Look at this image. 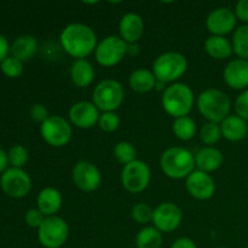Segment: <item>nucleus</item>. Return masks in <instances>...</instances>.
I'll list each match as a JSON object with an SVG mask.
<instances>
[{
	"mask_svg": "<svg viewBox=\"0 0 248 248\" xmlns=\"http://www.w3.org/2000/svg\"><path fill=\"white\" fill-rule=\"evenodd\" d=\"M60 40L63 50L77 60H85L94 52L98 45L93 29L79 22L70 23L63 28Z\"/></svg>",
	"mask_w": 248,
	"mask_h": 248,
	"instance_id": "1",
	"label": "nucleus"
},
{
	"mask_svg": "<svg viewBox=\"0 0 248 248\" xmlns=\"http://www.w3.org/2000/svg\"><path fill=\"white\" fill-rule=\"evenodd\" d=\"M160 167L170 178H186L191 172L195 171V155L186 148L171 147L162 153Z\"/></svg>",
	"mask_w": 248,
	"mask_h": 248,
	"instance_id": "2",
	"label": "nucleus"
},
{
	"mask_svg": "<svg viewBox=\"0 0 248 248\" xmlns=\"http://www.w3.org/2000/svg\"><path fill=\"white\" fill-rule=\"evenodd\" d=\"M198 109L210 123L220 124L230 115L232 101L225 92L218 89H207L198 97Z\"/></svg>",
	"mask_w": 248,
	"mask_h": 248,
	"instance_id": "3",
	"label": "nucleus"
},
{
	"mask_svg": "<svg viewBox=\"0 0 248 248\" xmlns=\"http://www.w3.org/2000/svg\"><path fill=\"white\" fill-rule=\"evenodd\" d=\"M195 102V96L190 87L183 82H174L165 89L162 94V108L172 118L188 116Z\"/></svg>",
	"mask_w": 248,
	"mask_h": 248,
	"instance_id": "4",
	"label": "nucleus"
},
{
	"mask_svg": "<svg viewBox=\"0 0 248 248\" xmlns=\"http://www.w3.org/2000/svg\"><path fill=\"white\" fill-rule=\"evenodd\" d=\"M186 69H188V61L186 56L174 51L161 53L153 63V73L155 78L157 81L164 84L166 82L174 84V81L183 77Z\"/></svg>",
	"mask_w": 248,
	"mask_h": 248,
	"instance_id": "5",
	"label": "nucleus"
},
{
	"mask_svg": "<svg viewBox=\"0 0 248 248\" xmlns=\"http://www.w3.org/2000/svg\"><path fill=\"white\" fill-rule=\"evenodd\" d=\"M125 92L123 85L114 79L102 80L92 92V102L103 113L115 111L123 104Z\"/></svg>",
	"mask_w": 248,
	"mask_h": 248,
	"instance_id": "6",
	"label": "nucleus"
},
{
	"mask_svg": "<svg viewBox=\"0 0 248 248\" xmlns=\"http://www.w3.org/2000/svg\"><path fill=\"white\" fill-rule=\"evenodd\" d=\"M68 236V223L58 216L46 217L38 229L39 242L45 248H61L67 242Z\"/></svg>",
	"mask_w": 248,
	"mask_h": 248,
	"instance_id": "7",
	"label": "nucleus"
},
{
	"mask_svg": "<svg viewBox=\"0 0 248 248\" xmlns=\"http://www.w3.org/2000/svg\"><path fill=\"white\" fill-rule=\"evenodd\" d=\"M40 135L51 147H64L72 140V126L61 115H51L41 124Z\"/></svg>",
	"mask_w": 248,
	"mask_h": 248,
	"instance_id": "8",
	"label": "nucleus"
},
{
	"mask_svg": "<svg viewBox=\"0 0 248 248\" xmlns=\"http://www.w3.org/2000/svg\"><path fill=\"white\" fill-rule=\"evenodd\" d=\"M128 51V44L120 36L109 35L99 41L94 50L96 61L103 67H114L124 60Z\"/></svg>",
	"mask_w": 248,
	"mask_h": 248,
	"instance_id": "9",
	"label": "nucleus"
},
{
	"mask_svg": "<svg viewBox=\"0 0 248 248\" xmlns=\"http://www.w3.org/2000/svg\"><path fill=\"white\" fill-rule=\"evenodd\" d=\"M150 169L142 160H135L124 166L121 172V184L128 193H142L150 183Z\"/></svg>",
	"mask_w": 248,
	"mask_h": 248,
	"instance_id": "10",
	"label": "nucleus"
},
{
	"mask_svg": "<svg viewBox=\"0 0 248 248\" xmlns=\"http://www.w3.org/2000/svg\"><path fill=\"white\" fill-rule=\"evenodd\" d=\"M0 186L10 198L21 199L31 191V179L22 169L10 167L0 177Z\"/></svg>",
	"mask_w": 248,
	"mask_h": 248,
	"instance_id": "11",
	"label": "nucleus"
},
{
	"mask_svg": "<svg viewBox=\"0 0 248 248\" xmlns=\"http://www.w3.org/2000/svg\"><path fill=\"white\" fill-rule=\"evenodd\" d=\"M72 178L75 186L85 193H92L97 190L102 183L101 171L93 162L87 160H81L74 165Z\"/></svg>",
	"mask_w": 248,
	"mask_h": 248,
	"instance_id": "12",
	"label": "nucleus"
},
{
	"mask_svg": "<svg viewBox=\"0 0 248 248\" xmlns=\"http://www.w3.org/2000/svg\"><path fill=\"white\" fill-rule=\"evenodd\" d=\"M237 17L232 7L220 6L212 10L206 18V27L212 35L225 36L235 31Z\"/></svg>",
	"mask_w": 248,
	"mask_h": 248,
	"instance_id": "13",
	"label": "nucleus"
},
{
	"mask_svg": "<svg viewBox=\"0 0 248 248\" xmlns=\"http://www.w3.org/2000/svg\"><path fill=\"white\" fill-rule=\"evenodd\" d=\"M183 220V212L181 207L173 202H164L154 210L153 223L161 232H174Z\"/></svg>",
	"mask_w": 248,
	"mask_h": 248,
	"instance_id": "14",
	"label": "nucleus"
},
{
	"mask_svg": "<svg viewBox=\"0 0 248 248\" xmlns=\"http://www.w3.org/2000/svg\"><path fill=\"white\" fill-rule=\"evenodd\" d=\"M186 188L193 198L208 200L215 195L216 183L210 173L195 170L186 178Z\"/></svg>",
	"mask_w": 248,
	"mask_h": 248,
	"instance_id": "15",
	"label": "nucleus"
},
{
	"mask_svg": "<svg viewBox=\"0 0 248 248\" xmlns=\"http://www.w3.org/2000/svg\"><path fill=\"white\" fill-rule=\"evenodd\" d=\"M99 109L93 102L80 101L73 104L69 109V120L79 128H91L99 120Z\"/></svg>",
	"mask_w": 248,
	"mask_h": 248,
	"instance_id": "16",
	"label": "nucleus"
},
{
	"mask_svg": "<svg viewBox=\"0 0 248 248\" xmlns=\"http://www.w3.org/2000/svg\"><path fill=\"white\" fill-rule=\"evenodd\" d=\"M225 84L234 90L248 89V61L242 58L232 60L224 68L223 72Z\"/></svg>",
	"mask_w": 248,
	"mask_h": 248,
	"instance_id": "17",
	"label": "nucleus"
},
{
	"mask_svg": "<svg viewBox=\"0 0 248 248\" xmlns=\"http://www.w3.org/2000/svg\"><path fill=\"white\" fill-rule=\"evenodd\" d=\"M120 38L127 44H136L144 33V21L142 16L136 12L124 15L119 23Z\"/></svg>",
	"mask_w": 248,
	"mask_h": 248,
	"instance_id": "18",
	"label": "nucleus"
},
{
	"mask_svg": "<svg viewBox=\"0 0 248 248\" xmlns=\"http://www.w3.org/2000/svg\"><path fill=\"white\" fill-rule=\"evenodd\" d=\"M220 130L225 140L230 142H240L247 136L248 123L236 114H230L220 123Z\"/></svg>",
	"mask_w": 248,
	"mask_h": 248,
	"instance_id": "19",
	"label": "nucleus"
},
{
	"mask_svg": "<svg viewBox=\"0 0 248 248\" xmlns=\"http://www.w3.org/2000/svg\"><path fill=\"white\" fill-rule=\"evenodd\" d=\"M62 194L53 186L44 188L36 198L38 208L44 213L45 217L56 216V213L62 207Z\"/></svg>",
	"mask_w": 248,
	"mask_h": 248,
	"instance_id": "20",
	"label": "nucleus"
},
{
	"mask_svg": "<svg viewBox=\"0 0 248 248\" xmlns=\"http://www.w3.org/2000/svg\"><path fill=\"white\" fill-rule=\"evenodd\" d=\"M223 154L215 147H205L195 154V166L199 171L211 173L223 165Z\"/></svg>",
	"mask_w": 248,
	"mask_h": 248,
	"instance_id": "21",
	"label": "nucleus"
},
{
	"mask_svg": "<svg viewBox=\"0 0 248 248\" xmlns=\"http://www.w3.org/2000/svg\"><path fill=\"white\" fill-rule=\"evenodd\" d=\"M36 51H38V41L33 35H29V34L18 36L10 47L12 57L17 58L21 62H27L33 58Z\"/></svg>",
	"mask_w": 248,
	"mask_h": 248,
	"instance_id": "22",
	"label": "nucleus"
},
{
	"mask_svg": "<svg viewBox=\"0 0 248 248\" xmlns=\"http://www.w3.org/2000/svg\"><path fill=\"white\" fill-rule=\"evenodd\" d=\"M128 84L133 91L138 93H147L156 87L157 80L154 73L145 68H138L131 73L128 78Z\"/></svg>",
	"mask_w": 248,
	"mask_h": 248,
	"instance_id": "23",
	"label": "nucleus"
},
{
	"mask_svg": "<svg viewBox=\"0 0 248 248\" xmlns=\"http://www.w3.org/2000/svg\"><path fill=\"white\" fill-rule=\"evenodd\" d=\"M70 79L78 87H87L94 80V68L87 60H75L70 67Z\"/></svg>",
	"mask_w": 248,
	"mask_h": 248,
	"instance_id": "24",
	"label": "nucleus"
},
{
	"mask_svg": "<svg viewBox=\"0 0 248 248\" xmlns=\"http://www.w3.org/2000/svg\"><path fill=\"white\" fill-rule=\"evenodd\" d=\"M205 50L215 60H225L234 53L232 41L225 36L218 35H211L206 39Z\"/></svg>",
	"mask_w": 248,
	"mask_h": 248,
	"instance_id": "25",
	"label": "nucleus"
},
{
	"mask_svg": "<svg viewBox=\"0 0 248 248\" xmlns=\"http://www.w3.org/2000/svg\"><path fill=\"white\" fill-rule=\"evenodd\" d=\"M162 232L155 227H144L136 236L137 248H161Z\"/></svg>",
	"mask_w": 248,
	"mask_h": 248,
	"instance_id": "26",
	"label": "nucleus"
},
{
	"mask_svg": "<svg viewBox=\"0 0 248 248\" xmlns=\"http://www.w3.org/2000/svg\"><path fill=\"white\" fill-rule=\"evenodd\" d=\"M232 44L237 57L248 61V24H242L235 29Z\"/></svg>",
	"mask_w": 248,
	"mask_h": 248,
	"instance_id": "27",
	"label": "nucleus"
},
{
	"mask_svg": "<svg viewBox=\"0 0 248 248\" xmlns=\"http://www.w3.org/2000/svg\"><path fill=\"white\" fill-rule=\"evenodd\" d=\"M174 136L181 140H193L196 133V124L189 116L174 119L173 126H172Z\"/></svg>",
	"mask_w": 248,
	"mask_h": 248,
	"instance_id": "28",
	"label": "nucleus"
},
{
	"mask_svg": "<svg viewBox=\"0 0 248 248\" xmlns=\"http://www.w3.org/2000/svg\"><path fill=\"white\" fill-rule=\"evenodd\" d=\"M114 157L118 160L120 164H123L124 166L131 164L132 161H135L136 155H137V150H136L135 145L130 142H126V140H123V142H119L118 144L114 147Z\"/></svg>",
	"mask_w": 248,
	"mask_h": 248,
	"instance_id": "29",
	"label": "nucleus"
},
{
	"mask_svg": "<svg viewBox=\"0 0 248 248\" xmlns=\"http://www.w3.org/2000/svg\"><path fill=\"white\" fill-rule=\"evenodd\" d=\"M220 137H222V130H220L219 124L207 121L200 131L201 140L208 147H212L213 144H216L220 140Z\"/></svg>",
	"mask_w": 248,
	"mask_h": 248,
	"instance_id": "30",
	"label": "nucleus"
},
{
	"mask_svg": "<svg viewBox=\"0 0 248 248\" xmlns=\"http://www.w3.org/2000/svg\"><path fill=\"white\" fill-rule=\"evenodd\" d=\"M131 216L133 220L138 224H147V223L153 222V216H154V210L152 206L145 202H138L131 210Z\"/></svg>",
	"mask_w": 248,
	"mask_h": 248,
	"instance_id": "31",
	"label": "nucleus"
},
{
	"mask_svg": "<svg viewBox=\"0 0 248 248\" xmlns=\"http://www.w3.org/2000/svg\"><path fill=\"white\" fill-rule=\"evenodd\" d=\"M7 157H9V164L15 169H22L24 165L27 164L29 159L28 150L23 147V145H14L10 148L9 153H7Z\"/></svg>",
	"mask_w": 248,
	"mask_h": 248,
	"instance_id": "32",
	"label": "nucleus"
},
{
	"mask_svg": "<svg viewBox=\"0 0 248 248\" xmlns=\"http://www.w3.org/2000/svg\"><path fill=\"white\" fill-rule=\"evenodd\" d=\"M0 69L7 78L15 79V78L21 77L23 73V62L10 56L0 63Z\"/></svg>",
	"mask_w": 248,
	"mask_h": 248,
	"instance_id": "33",
	"label": "nucleus"
},
{
	"mask_svg": "<svg viewBox=\"0 0 248 248\" xmlns=\"http://www.w3.org/2000/svg\"><path fill=\"white\" fill-rule=\"evenodd\" d=\"M98 125L104 132H115L119 126H120V118H119L115 111H106V113H102L101 116H99Z\"/></svg>",
	"mask_w": 248,
	"mask_h": 248,
	"instance_id": "34",
	"label": "nucleus"
},
{
	"mask_svg": "<svg viewBox=\"0 0 248 248\" xmlns=\"http://www.w3.org/2000/svg\"><path fill=\"white\" fill-rule=\"evenodd\" d=\"M235 111H236V115L241 116L244 120H246L248 123V89L244 90L239 96L236 97L234 103Z\"/></svg>",
	"mask_w": 248,
	"mask_h": 248,
	"instance_id": "35",
	"label": "nucleus"
},
{
	"mask_svg": "<svg viewBox=\"0 0 248 248\" xmlns=\"http://www.w3.org/2000/svg\"><path fill=\"white\" fill-rule=\"evenodd\" d=\"M45 216L44 213L39 210L38 207L36 208H31L26 212L24 215V220H26L27 224L31 228H40V225L43 224L44 220H45Z\"/></svg>",
	"mask_w": 248,
	"mask_h": 248,
	"instance_id": "36",
	"label": "nucleus"
},
{
	"mask_svg": "<svg viewBox=\"0 0 248 248\" xmlns=\"http://www.w3.org/2000/svg\"><path fill=\"white\" fill-rule=\"evenodd\" d=\"M29 114H31V118L33 119L34 121L40 124H43L44 121L50 116L48 115L47 108H46L44 104H40V103H36L34 104V106H31Z\"/></svg>",
	"mask_w": 248,
	"mask_h": 248,
	"instance_id": "37",
	"label": "nucleus"
},
{
	"mask_svg": "<svg viewBox=\"0 0 248 248\" xmlns=\"http://www.w3.org/2000/svg\"><path fill=\"white\" fill-rule=\"evenodd\" d=\"M235 15L237 19L244 22L245 24H248V0H240L235 5Z\"/></svg>",
	"mask_w": 248,
	"mask_h": 248,
	"instance_id": "38",
	"label": "nucleus"
},
{
	"mask_svg": "<svg viewBox=\"0 0 248 248\" xmlns=\"http://www.w3.org/2000/svg\"><path fill=\"white\" fill-rule=\"evenodd\" d=\"M171 248H198L195 242L189 237H179L172 244Z\"/></svg>",
	"mask_w": 248,
	"mask_h": 248,
	"instance_id": "39",
	"label": "nucleus"
},
{
	"mask_svg": "<svg viewBox=\"0 0 248 248\" xmlns=\"http://www.w3.org/2000/svg\"><path fill=\"white\" fill-rule=\"evenodd\" d=\"M9 51H10V46H9V43H7L6 38L0 34V63H1L5 58H7V53H9Z\"/></svg>",
	"mask_w": 248,
	"mask_h": 248,
	"instance_id": "40",
	"label": "nucleus"
},
{
	"mask_svg": "<svg viewBox=\"0 0 248 248\" xmlns=\"http://www.w3.org/2000/svg\"><path fill=\"white\" fill-rule=\"evenodd\" d=\"M7 165H9V157H7L6 153L0 148V174L6 171Z\"/></svg>",
	"mask_w": 248,
	"mask_h": 248,
	"instance_id": "41",
	"label": "nucleus"
},
{
	"mask_svg": "<svg viewBox=\"0 0 248 248\" xmlns=\"http://www.w3.org/2000/svg\"><path fill=\"white\" fill-rule=\"evenodd\" d=\"M217 248H229V247H225V246H223V247H217Z\"/></svg>",
	"mask_w": 248,
	"mask_h": 248,
	"instance_id": "42",
	"label": "nucleus"
},
{
	"mask_svg": "<svg viewBox=\"0 0 248 248\" xmlns=\"http://www.w3.org/2000/svg\"><path fill=\"white\" fill-rule=\"evenodd\" d=\"M246 248H248V246H247V247H246Z\"/></svg>",
	"mask_w": 248,
	"mask_h": 248,
	"instance_id": "43",
	"label": "nucleus"
}]
</instances>
